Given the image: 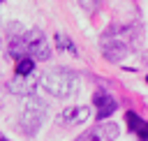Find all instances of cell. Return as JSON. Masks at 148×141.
Listing matches in <instances>:
<instances>
[{
    "label": "cell",
    "mask_w": 148,
    "mask_h": 141,
    "mask_svg": "<svg viewBox=\"0 0 148 141\" xmlns=\"http://www.w3.org/2000/svg\"><path fill=\"white\" fill-rule=\"evenodd\" d=\"M39 86L42 90H46L49 95L53 97H72L76 90H79V79L74 72L69 69H62V67H53V69H46L39 74Z\"/></svg>",
    "instance_id": "obj_1"
},
{
    "label": "cell",
    "mask_w": 148,
    "mask_h": 141,
    "mask_svg": "<svg viewBox=\"0 0 148 141\" xmlns=\"http://www.w3.org/2000/svg\"><path fill=\"white\" fill-rule=\"evenodd\" d=\"M44 116H46V104H44L42 99H37V97L30 95V97L25 99V104L21 106L18 129H21L25 136H35L37 129H39V125H42V120H44Z\"/></svg>",
    "instance_id": "obj_2"
},
{
    "label": "cell",
    "mask_w": 148,
    "mask_h": 141,
    "mask_svg": "<svg viewBox=\"0 0 148 141\" xmlns=\"http://www.w3.org/2000/svg\"><path fill=\"white\" fill-rule=\"evenodd\" d=\"M23 42H25V51H28V55H32L35 60L44 62V60H49V58H51V46H49V42H46V37H44V32H42L39 28L25 30Z\"/></svg>",
    "instance_id": "obj_3"
},
{
    "label": "cell",
    "mask_w": 148,
    "mask_h": 141,
    "mask_svg": "<svg viewBox=\"0 0 148 141\" xmlns=\"http://www.w3.org/2000/svg\"><path fill=\"white\" fill-rule=\"evenodd\" d=\"M99 46H102V55H104L106 60H111V62H120V60L127 55V44H125L118 35H113V30L106 32V35L99 39Z\"/></svg>",
    "instance_id": "obj_4"
},
{
    "label": "cell",
    "mask_w": 148,
    "mask_h": 141,
    "mask_svg": "<svg viewBox=\"0 0 148 141\" xmlns=\"http://www.w3.org/2000/svg\"><path fill=\"white\" fill-rule=\"evenodd\" d=\"M37 88H42L39 86V74H28V76L16 74L12 81H7V90L12 95H18V97H30V95L37 92Z\"/></svg>",
    "instance_id": "obj_5"
},
{
    "label": "cell",
    "mask_w": 148,
    "mask_h": 141,
    "mask_svg": "<svg viewBox=\"0 0 148 141\" xmlns=\"http://www.w3.org/2000/svg\"><path fill=\"white\" fill-rule=\"evenodd\" d=\"M118 136V125L116 123H99L92 129L83 132L76 141H113Z\"/></svg>",
    "instance_id": "obj_6"
},
{
    "label": "cell",
    "mask_w": 148,
    "mask_h": 141,
    "mask_svg": "<svg viewBox=\"0 0 148 141\" xmlns=\"http://www.w3.org/2000/svg\"><path fill=\"white\" fill-rule=\"evenodd\" d=\"M90 118V109L86 104L81 106H67L58 113V125H65V127H74V125H81Z\"/></svg>",
    "instance_id": "obj_7"
},
{
    "label": "cell",
    "mask_w": 148,
    "mask_h": 141,
    "mask_svg": "<svg viewBox=\"0 0 148 141\" xmlns=\"http://www.w3.org/2000/svg\"><path fill=\"white\" fill-rule=\"evenodd\" d=\"M92 104H95V109H97V118H109L113 111H116V99L109 95V92H104V90H97L95 95H92Z\"/></svg>",
    "instance_id": "obj_8"
},
{
    "label": "cell",
    "mask_w": 148,
    "mask_h": 141,
    "mask_svg": "<svg viewBox=\"0 0 148 141\" xmlns=\"http://www.w3.org/2000/svg\"><path fill=\"white\" fill-rule=\"evenodd\" d=\"M125 120H127L130 129L136 132V136H139L141 141H148V123H143L134 111H127V113H125Z\"/></svg>",
    "instance_id": "obj_9"
},
{
    "label": "cell",
    "mask_w": 148,
    "mask_h": 141,
    "mask_svg": "<svg viewBox=\"0 0 148 141\" xmlns=\"http://www.w3.org/2000/svg\"><path fill=\"white\" fill-rule=\"evenodd\" d=\"M32 72H35V58H32V55H23V58L16 60V74L28 76V74H32Z\"/></svg>",
    "instance_id": "obj_10"
},
{
    "label": "cell",
    "mask_w": 148,
    "mask_h": 141,
    "mask_svg": "<svg viewBox=\"0 0 148 141\" xmlns=\"http://www.w3.org/2000/svg\"><path fill=\"white\" fill-rule=\"evenodd\" d=\"M56 44H58V49H60V51H67V53L76 55V46H74V42H72L67 35H62V32H56Z\"/></svg>",
    "instance_id": "obj_11"
},
{
    "label": "cell",
    "mask_w": 148,
    "mask_h": 141,
    "mask_svg": "<svg viewBox=\"0 0 148 141\" xmlns=\"http://www.w3.org/2000/svg\"><path fill=\"white\" fill-rule=\"evenodd\" d=\"M81 5L86 7V12H92V9H95V5H97V0H81Z\"/></svg>",
    "instance_id": "obj_12"
},
{
    "label": "cell",
    "mask_w": 148,
    "mask_h": 141,
    "mask_svg": "<svg viewBox=\"0 0 148 141\" xmlns=\"http://www.w3.org/2000/svg\"><path fill=\"white\" fill-rule=\"evenodd\" d=\"M0 141H7V136H2V134H0Z\"/></svg>",
    "instance_id": "obj_13"
},
{
    "label": "cell",
    "mask_w": 148,
    "mask_h": 141,
    "mask_svg": "<svg viewBox=\"0 0 148 141\" xmlns=\"http://www.w3.org/2000/svg\"><path fill=\"white\" fill-rule=\"evenodd\" d=\"M0 46H2V42H0Z\"/></svg>",
    "instance_id": "obj_14"
},
{
    "label": "cell",
    "mask_w": 148,
    "mask_h": 141,
    "mask_svg": "<svg viewBox=\"0 0 148 141\" xmlns=\"http://www.w3.org/2000/svg\"><path fill=\"white\" fill-rule=\"evenodd\" d=\"M146 81H148V79H146Z\"/></svg>",
    "instance_id": "obj_15"
},
{
    "label": "cell",
    "mask_w": 148,
    "mask_h": 141,
    "mask_svg": "<svg viewBox=\"0 0 148 141\" xmlns=\"http://www.w3.org/2000/svg\"><path fill=\"white\" fill-rule=\"evenodd\" d=\"M0 2H2V0H0Z\"/></svg>",
    "instance_id": "obj_16"
}]
</instances>
